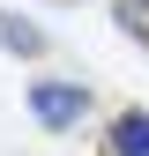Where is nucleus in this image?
<instances>
[{"mask_svg": "<svg viewBox=\"0 0 149 156\" xmlns=\"http://www.w3.org/2000/svg\"><path fill=\"white\" fill-rule=\"evenodd\" d=\"M30 119L45 126V134L82 126V119H89V89H82V82H37V89H30Z\"/></svg>", "mask_w": 149, "mask_h": 156, "instance_id": "1", "label": "nucleus"}, {"mask_svg": "<svg viewBox=\"0 0 149 156\" xmlns=\"http://www.w3.org/2000/svg\"><path fill=\"white\" fill-rule=\"evenodd\" d=\"M104 156H149V112H119L104 126Z\"/></svg>", "mask_w": 149, "mask_h": 156, "instance_id": "2", "label": "nucleus"}, {"mask_svg": "<svg viewBox=\"0 0 149 156\" xmlns=\"http://www.w3.org/2000/svg\"><path fill=\"white\" fill-rule=\"evenodd\" d=\"M0 45H8L15 60H37V52H45V30H37V23H23V15H8V8H0Z\"/></svg>", "mask_w": 149, "mask_h": 156, "instance_id": "3", "label": "nucleus"}, {"mask_svg": "<svg viewBox=\"0 0 149 156\" xmlns=\"http://www.w3.org/2000/svg\"><path fill=\"white\" fill-rule=\"evenodd\" d=\"M112 23H119L127 37H142V45H149V0H112Z\"/></svg>", "mask_w": 149, "mask_h": 156, "instance_id": "4", "label": "nucleus"}]
</instances>
